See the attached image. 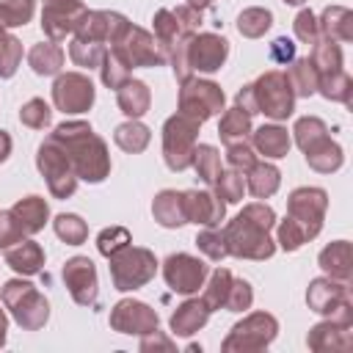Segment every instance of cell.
I'll list each match as a JSON object with an SVG mask.
<instances>
[{"label": "cell", "mask_w": 353, "mask_h": 353, "mask_svg": "<svg viewBox=\"0 0 353 353\" xmlns=\"http://www.w3.org/2000/svg\"><path fill=\"white\" fill-rule=\"evenodd\" d=\"M276 223V215L268 204H248L240 210L234 221H229L221 232L229 248V256L243 259H268L276 251V243L270 240V229Z\"/></svg>", "instance_id": "obj_1"}, {"label": "cell", "mask_w": 353, "mask_h": 353, "mask_svg": "<svg viewBox=\"0 0 353 353\" xmlns=\"http://www.w3.org/2000/svg\"><path fill=\"white\" fill-rule=\"evenodd\" d=\"M69 160H72V168L77 174V179H85V182H102L108 174H110V157H108V146L105 141L91 130V124L85 121H63L55 127L52 132Z\"/></svg>", "instance_id": "obj_2"}, {"label": "cell", "mask_w": 353, "mask_h": 353, "mask_svg": "<svg viewBox=\"0 0 353 353\" xmlns=\"http://www.w3.org/2000/svg\"><path fill=\"white\" fill-rule=\"evenodd\" d=\"M36 165L41 171V176L47 179V188L55 199H69L77 188V174L72 168V160L63 149V143L50 135L41 141L39 146V154H36Z\"/></svg>", "instance_id": "obj_3"}, {"label": "cell", "mask_w": 353, "mask_h": 353, "mask_svg": "<svg viewBox=\"0 0 353 353\" xmlns=\"http://www.w3.org/2000/svg\"><path fill=\"white\" fill-rule=\"evenodd\" d=\"M110 259V279L113 287L127 292V290H138L143 284H149L157 273V259L149 248H138V245H124L121 251H116Z\"/></svg>", "instance_id": "obj_4"}, {"label": "cell", "mask_w": 353, "mask_h": 353, "mask_svg": "<svg viewBox=\"0 0 353 353\" xmlns=\"http://www.w3.org/2000/svg\"><path fill=\"white\" fill-rule=\"evenodd\" d=\"M3 303L11 309L14 320L28 328V331H36L47 323L50 317V306H47V298L30 284V281H22V279H11L3 284Z\"/></svg>", "instance_id": "obj_5"}, {"label": "cell", "mask_w": 353, "mask_h": 353, "mask_svg": "<svg viewBox=\"0 0 353 353\" xmlns=\"http://www.w3.org/2000/svg\"><path fill=\"white\" fill-rule=\"evenodd\" d=\"M199 124L196 119L185 116V113H174L165 124H163V160L171 171H185L190 168L193 160V149H196V135H199Z\"/></svg>", "instance_id": "obj_6"}, {"label": "cell", "mask_w": 353, "mask_h": 353, "mask_svg": "<svg viewBox=\"0 0 353 353\" xmlns=\"http://www.w3.org/2000/svg\"><path fill=\"white\" fill-rule=\"evenodd\" d=\"M254 88V99H256V110L270 116V119H287L295 110V91L287 80V72L270 69L265 72L256 83H251Z\"/></svg>", "instance_id": "obj_7"}, {"label": "cell", "mask_w": 353, "mask_h": 353, "mask_svg": "<svg viewBox=\"0 0 353 353\" xmlns=\"http://www.w3.org/2000/svg\"><path fill=\"white\" fill-rule=\"evenodd\" d=\"M325 207H328V193L323 188H295L290 193V199H287V218L301 229L306 243L320 234Z\"/></svg>", "instance_id": "obj_8"}, {"label": "cell", "mask_w": 353, "mask_h": 353, "mask_svg": "<svg viewBox=\"0 0 353 353\" xmlns=\"http://www.w3.org/2000/svg\"><path fill=\"white\" fill-rule=\"evenodd\" d=\"M201 25V11L193 6H179V8H160L154 14V39L163 44L165 55L171 47L188 41Z\"/></svg>", "instance_id": "obj_9"}, {"label": "cell", "mask_w": 353, "mask_h": 353, "mask_svg": "<svg viewBox=\"0 0 353 353\" xmlns=\"http://www.w3.org/2000/svg\"><path fill=\"white\" fill-rule=\"evenodd\" d=\"M223 110V91L221 85L210 83V80H185L179 88V113L196 119V121H207L212 116H218Z\"/></svg>", "instance_id": "obj_10"}, {"label": "cell", "mask_w": 353, "mask_h": 353, "mask_svg": "<svg viewBox=\"0 0 353 353\" xmlns=\"http://www.w3.org/2000/svg\"><path fill=\"white\" fill-rule=\"evenodd\" d=\"M306 303L309 309H314L317 314H328L334 320H347L350 323V287L347 281L339 279H314L309 284L306 292Z\"/></svg>", "instance_id": "obj_11"}, {"label": "cell", "mask_w": 353, "mask_h": 353, "mask_svg": "<svg viewBox=\"0 0 353 353\" xmlns=\"http://www.w3.org/2000/svg\"><path fill=\"white\" fill-rule=\"evenodd\" d=\"M276 331L279 323L273 314L254 312L232 328V334L223 339V350H262L276 339Z\"/></svg>", "instance_id": "obj_12"}, {"label": "cell", "mask_w": 353, "mask_h": 353, "mask_svg": "<svg viewBox=\"0 0 353 353\" xmlns=\"http://www.w3.org/2000/svg\"><path fill=\"white\" fill-rule=\"evenodd\" d=\"M113 50L130 63V69H135V66H163L168 61L163 44L152 33H146L143 28H135V25L127 28V33L113 44Z\"/></svg>", "instance_id": "obj_13"}, {"label": "cell", "mask_w": 353, "mask_h": 353, "mask_svg": "<svg viewBox=\"0 0 353 353\" xmlns=\"http://www.w3.org/2000/svg\"><path fill=\"white\" fill-rule=\"evenodd\" d=\"M127 28H130V22L119 11H85L80 17V22L74 25V36L113 47L127 33Z\"/></svg>", "instance_id": "obj_14"}, {"label": "cell", "mask_w": 353, "mask_h": 353, "mask_svg": "<svg viewBox=\"0 0 353 353\" xmlns=\"http://www.w3.org/2000/svg\"><path fill=\"white\" fill-rule=\"evenodd\" d=\"M210 268L199 259V256H190V254H171L165 262H163V276H165V284L179 292V295H190L196 292L204 279H207Z\"/></svg>", "instance_id": "obj_15"}, {"label": "cell", "mask_w": 353, "mask_h": 353, "mask_svg": "<svg viewBox=\"0 0 353 353\" xmlns=\"http://www.w3.org/2000/svg\"><path fill=\"white\" fill-rule=\"evenodd\" d=\"M52 102L63 113H85L94 105V85L80 72H66L52 85Z\"/></svg>", "instance_id": "obj_16"}, {"label": "cell", "mask_w": 353, "mask_h": 353, "mask_svg": "<svg viewBox=\"0 0 353 353\" xmlns=\"http://www.w3.org/2000/svg\"><path fill=\"white\" fill-rule=\"evenodd\" d=\"M188 63L193 72H218L229 55V41L218 33H193L185 44Z\"/></svg>", "instance_id": "obj_17"}, {"label": "cell", "mask_w": 353, "mask_h": 353, "mask_svg": "<svg viewBox=\"0 0 353 353\" xmlns=\"http://www.w3.org/2000/svg\"><path fill=\"white\" fill-rule=\"evenodd\" d=\"M63 284L80 306H97L99 284H97V268L88 256H72L63 265Z\"/></svg>", "instance_id": "obj_18"}, {"label": "cell", "mask_w": 353, "mask_h": 353, "mask_svg": "<svg viewBox=\"0 0 353 353\" xmlns=\"http://www.w3.org/2000/svg\"><path fill=\"white\" fill-rule=\"evenodd\" d=\"M110 325L119 331V334H149L157 328V312L152 306H146L143 301H132V298H124L113 306L110 312Z\"/></svg>", "instance_id": "obj_19"}, {"label": "cell", "mask_w": 353, "mask_h": 353, "mask_svg": "<svg viewBox=\"0 0 353 353\" xmlns=\"http://www.w3.org/2000/svg\"><path fill=\"white\" fill-rule=\"evenodd\" d=\"M185 218L201 226H218L226 215V201L215 196V190H182Z\"/></svg>", "instance_id": "obj_20"}, {"label": "cell", "mask_w": 353, "mask_h": 353, "mask_svg": "<svg viewBox=\"0 0 353 353\" xmlns=\"http://www.w3.org/2000/svg\"><path fill=\"white\" fill-rule=\"evenodd\" d=\"M85 11L88 8L83 3H44L41 30L52 41H61V39H66V33H74V25L80 22V17Z\"/></svg>", "instance_id": "obj_21"}, {"label": "cell", "mask_w": 353, "mask_h": 353, "mask_svg": "<svg viewBox=\"0 0 353 353\" xmlns=\"http://www.w3.org/2000/svg\"><path fill=\"white\" fill-rule=\"evenodd\" d=\"M312 350H347L350 347V323L347 320H328L309 331L306 336Z\"/></svg>", "instance_id": "obj_22"}, {"label": "cell", "mask_w": 353, "mask_h": 353, "mask_svg": "<svg viewBox=\"0 0 353 353\" xmlns=\"http://www.w3.org/2000/svg\"><path fill=\"white\" fill-rule=\"evenodd\" d=\"M320 268L325 270V276L331 279H339V281H350V273H353V248L347 240H336L331 245H325L317 256Z\"/></svg>", "instance_id": "obj_23"}, {"label": "cell", "mask_w": 353, "mask_h": 353, "mask_svg": "<svg viewBox=\"0 0 353 353\" xmlns=\"http://www.w3.org/2000/svg\"><path fill=\"white\" fill-rule=\"evenodd\" d=\"M3 251H6V262L22 276H33V273H39L44 268V248L39 243H33V240L22 237L19 243H14V245H8Z\"/></svg>", "instance_id": "obj_24"}, {"label": "cell", "mask_w": 353, "mask_h": 353, "mask_svg": "<svg viewBox=\"0 0 353 353\" xmlns=\"http://www.w3.org/2000/svg\"><path fill=\"white\" fill-rule=\"evenodd\" d=\"M251 146L259 152V154H265L268 160H279V157H284L287 152H290V132L284 130V127H279V124H262V127H256L254 132H251Z\"/></svg>", "instance_id": "obj_25"}, {"label": "cell", "mask_w": 353, "mask_h": 353, "mask_svg": "<svg viewBox=\"0 0 353 353\" xmlns=\"http://www.w3.org/2000/svg\"><path fill=\"white\" fill-rule=\"evenodd\" d=\"M317 28L323 33V39L331 41H350L353 39V14L345 6H328L323 11V17L317 19Z\"/></svg>", "instance_id": "obj_26"}, {"label": "cell", "mask_w": 353, "mask_h": 353, "mask_svg": "<svg viewBox=\"0 0 353 353\" xmlns=\"http://www.w3.org/2000/svg\"><path fill=\"white\" fill-rule=\"evenodd\" d=\"M152 212H154V221L160 226H165V229H176V226L188 223V218H185V201H182V193H176V190H160L154 196Z\"/></svg>", "instance_id": "obj_27"}, {"label": "cell", "mask_w": 353, "mask_h": 353, "mask_svg": "<svg viewBox=\"0 0 353 353\" xmlns=\"http://www.w3.org/2000/svg\"><path fill=\"white\" fill-rule=\"evenodd\" d=\"M210 317V309L201 298H190L185 301L174 314H171V331L179 336H190L193 331H199Z\"/></svg>", "instance_id": "obj_28"}, {"label": "cell", "mask_w": 353, "mask_h": 353, "mask_svg": "<svg viewBox=\"0 0 353 353\" xmlns=\"http://www.w3.org/2000/svg\"><path fill=\"white\" fill-rule=\"evenodd\" d=\"M116 99H119V108H121L124 116L138 119V116H143L149 110L152 94H149L146 83H141V80H124L116 88Z\"/></svg>", "instance_id": "obj_29"}, {"label": "cell", "mask_w": 353, "mask_h": 353, "mask_svg": "<svg viewBox=\"0 0 353 353\" xmlns=\"http://www.w3.org/2000/svg\"><path fill=\"white\" fill-rule=\"evenodd\" d=\"M11 212L17 215V221H19V226H22L25 234H36L39 229H44L47 215H50V207H47V201L41 196H25V199H19L11 207Z\"/></svg>", "instance_id": "obj_30"}, {"label": "cell", "mask_w": 353, "mask_h": 353, "mask_svg": "<svg viewBox=\"0 0 353 353\" xmlns=\"http://www.w3.org/2000/svg\"><path fill=\"white\" fill-rule=\"evenodd\" d=\"M303 152H306V163H309V168H314V171H320V174H331V171H336V168L342 165V160H345L339 143H334L328 135H323L320 141H314V143L306 146Z\"/></svg>", "instance_id": "obj_31"}, {"label": "cell", "mask_w": 353, "mask_h": 353, "mask_svg": "<svg viewBox=\"0 0 353 353\" xmlns=\"http://www.w3.org/2000/svg\"><path fill=\"white\" fill-rule=\"evenodd\" d=\"M279 182H281V174L276 165L270 163H254L248 171H245V190L256 199H268L279 190Z\"/></svg>", "instance_id": "obj_32"}, {"label": "cell", "mask_w": 353, "mask_h": 353, "mask_svg": "<svg viewBox=\"0 0 353 353\" xmlns=\"http://www.w3.org/2000/svg\"><path fill=\"white\" fill-rule=\"evenodd\" d=\"M28 63H30V69L36 74H44V77L47 74H55L63 66V50L52 39L50 41H41V44H33L30 52H28Z\"/></svg>", "instance_id": "obj_33"}, {"label": "cell", "mask_w": 353, "mask_h": 353, "mask_svg": "<svg viewBox=\"0 0 353 353\" xmlns=\"http://www.w3.org/2000/svg\"><path fill=\"white\" fill-rule=\"evenodd\" d=\"M190 165L196 168V176H199L207 188H212L215 179H218V174L223 171V168H221V154H218V149L210 146V143H196Z\"/></svg>", "instance_id": "obj_34"}, {"label": "cell", "mask_w": 353, "mask_h": 353, "mask_svg": "<svg viewBox=\"0 0 353 353\" xmlns=\"http://www.w3.org/2000/svg\"><path fill=\"white\" fill-rule=\"evenodd\" d=\"M290 63L292 66L287 72V80H290L295 97H312L317 91V80H320L312 58H298V61H290Z\"/></svg>", "instance_id": "obj_35"}, {"label": "cell", "mask_w": 353, "mask_h": 353, "mask_svg": "<svg viewBox=\"0 0 353 353\" xmlns=\"http://www.w3.org/2000/svg\"><path fill=\"white\" fill-rule=\"evenodd\" d=\"M251 132V116L245 110H240L237 105L229 108L223 116H221V124H218V135L221 141L229 146V143H237V141H245Z\"/></svg>", "instance_id": "obj_36"}, {"label": "cell", "mask_w": 353, "mask_h": 353, "mask_svg": "<svg viewBox=\"0 0 353 353\" xmlns=\"http://www.w3.org/2000/svg\"><path fill=\"white\" fill-rule=\"evenodd\" d=\"M113 141H116V146H121L124 152L138 154V152H143V149L149 146L152 132H149V127H143L138 119H130V121H124V124L116 127Z\"/></svg>", "instance_id": "obj_37"}, {"label": "cell", "mask_w": 353, "mask_h": 353, "mask_svg": "<svg viewBox=\"0 0 353 353\" xmlns=\"http://www.w3.org/2000/svg\"><path fill=\"white\" fill-rule=\"evenodd\" d=\"M312 63L317 69V74H331L342 69V47L339 41L331 39H317L314 50H312Z\"/></svg>", "instance_id": "obj_38"}, {"label": "cell", "mask_w": 353, "mask_h": 353, "mask_svg": "<svg viewBox=\"0 0 353 353\" xmlns=\"http://www.w3.org/2000/svg\"><path fill=\"white\" fill-rule=\"evenodd\" d=\"M232 281H234L232 270H226V268L212 270L210 284H207V290H204V295H201V301L207 303V309H210V312H215V309H221V306L226 309V298H229Z\"/></svg>", "instance_id": "obj_39"}, {"label": "cell", "mask_w": 353, "mask_h": 353, "mask_svg": "<svg viewBox=\"0 0 353 353\" xmlns=\"http://www.w3.org/2000/svg\"><path fill=\"white\" fill-rule=\"evenodd\" d=\"M105 44H99V41H88V39H72V44H69V58L77 63V66H85V69H94V66H99L102 63V58H105Z\"/></svg>", "instance_id": "obj_40"}, {"label": "cell", "mask_w": 353, "mask_h": 353, "mask_svg": "<svg viewBox=\"0 0 353 353\" xmlns=\"http://www.w3.org/2000/svg\"><path fill=\"white\" fill-rule=\"evenodd\" d=\"M317 91L325 97V99H334V102H350V91H353V83L350 77L339 69V72H331V74H320L317 80Z\"/></svg>", "instance_id": "obj_41"}, {"label": "cell", "mask_w": 353, "mask_h": 353, "mask_svg": "<svg viewBox=\"0 0 353 353\" xmlns=\"http://www.w3.org/2000/svg\"><path fill=\"white\" fill-rule=\"evenodd\" d=\"M99 72H102V83L108 85V88H119L124 80H130V63L110 47V50H105V58H102V63H99Z\"/></svg>", "instance_id": "obj_42"}, {"label": "cell", "mask_w": 353, "mask_h": 353, "mask_svg": "<svg viewBox=\"0 0 353 353\" xmlns=\"http://www.w3.org/2000/svg\"><path fill=\"white\" fill-rule=\"evenodd\" d=\"M273 25V14L268 8H245L240 17H237V30L248 39H259L268 28Z\"/></svg>", "instance_id": "obj_43"}, {"label": "cell", "mask_w": 353, "mask_h": 353, "mask_svg": "<svg viewBox=\"0 0 353 353\" xmlns=\"http://www.w3.org/2000/svg\"><path fill=\"white\" fill-rule=\"evenodd\" d=\"M52 226H55V234H58L66 245H80V243H85V237H88L85 221H83L80 215H72V212L58 215Z\"/></svg>", "instance_id": "obj_44"}, {"label": "cell", "mask_w": 353, "mask_h": 353, "mask_svg": "<svg viewBox=\"0 0 353 353\" xmlns=\"http://www.w3.org/2000/svg\"><path fill=\"white\" fill-rule=\"evenodd\" d=\"M215 196L218 199H223V201H240L243 199V193H245V174L243 171H221L218 174V179H215Z\"/></svg>", "instance_id": "obj_45"}, {"label": "cell", "mask_w": 353, "mask_h": 353, "mask_svg": "<svg viewBox=\"0 0 353 353\" xmlns=\"http://www.w3.org/2000/svg\"><path fill=\"white\" fill-rule=\"evenodd\" d=\"M33 17V0H0V28H17L30 22Z\"/></svg>", "instance_id": "obj_46"}, {"label": "cell", "mask_w": 353, "mask_h": 353, "mask_svg": "<svg viewBox=\"0 0 353 353\" xmlns=\"http://www.w3.org/2000/svg\"><path fill=\"white\" fill-rule=\"evenodd\" d=\"M22 61V44L17 36L0 28V77H11Z\"/></svg>", "instance_id": "obj_47"}, {"label": "cell", "mask_w": 353, "mask_h": 353, "mask_svg": "<svg viewBox=\"0 0 353 353\" xmlns=\"http://www.w3.org/2000/svg\"><path fill=\"white\" fill-rule=\"evenodd\" d=\"M19 121L25 124V127H30V130H44V127H50V121H52V110H50V105L44 102V99H28L25 105H22V110H19Z\"/></svg>", "instance_id": "obj_48"}, {"label": "cell", "mask_w": 353, "mask_h": 353, "mask_svg": "<svg viewBox=\"0 0 353 353\" xmlns=\"http://www.w3.org/2000/svg\"><path fill=\"white\" fill-rule=\"evenodd\" d=\"M292 132H295V143H298L301 149H306V146H312L314 141H320L323 135H328V127H325V121L317 119V116H303V119L295 121Z\"/></svg>", "instance_id": "obj_49"}, {"label": "cell", "mask_w": 353, "mask_h": 353, "mask_svg": "<svg viewBox=\"0 0 353 353\" xmlns=\"http://www.w3.org/2000/svg\"><path fill=\"white\" fill-rule=\"evenodd\" d=\"M196 245H199V248L207 254V259H212V262H221V259H226V256H229V248H226L223 232H221L218 226H207L204 232H199Z\"/></svg>", "instance_id": "obj_50"}, {"label": "cell", "mask_w": 353, "mask_h": 353, "mask_svg": "<svg viewBox=\"0 0 353 353\" xmlns=\"http://www.w3.org/2000/svg\"><path fill=\"white\" fill-rule=\"evenodd\" d=\"M130 243H132V237H130V232H127L124 226H108V229H102L99 237H97V248H99L102 256H113L116 251H121V248L130 245Z\"/></svg>", "instance_id": "obj_51"}, {"label": "cell", "mask_w": 353, "mask_h": 353, "mask_svg": "<svg viewBox=\"0 0 353 353\" xmlns=\"http://www.w3.org/2000/svg\"><path fill=\"white\" fill-rule=\"evenodd\" d=\"M226 163H229V168H234V171H243V174H245V171L256 163L254 146H251L248 141L229 143V146H226Z\"/></svg>", "instance_id": "obj_52"}, {"label": "cell", "mask_w": 353, "mask_h": 353, "mask_svg": "<svg viewBox=\"0 0 353 353\" xmlns=\"http://www.w3.org/2000/svg\"><path fill=\"white\" fill-rule=\"evenodd\" d=\"M254 301V292H251V284L245 279H234L232 281V290H229V298H226V309L229 312H243L248 309Z\"/></svg>", "instance_id": "obj_53"}, {"label": "cell", "mask_w": 353, "mask_h": 353, "mask_svg": "<svg viewBox=\"0 0 353 353\" xmlns=\"http://www.w3.org/2000/svg\"><path fill=\"white\" fill-rule=\"evenodd\" d=\"M22 237H25V232H22L17 215L11 210H3L0 212V248H8L14 243H19Z\"/></svg>", "instance_id": "obj_54"}, {"label": "cell", "mask_w": 353, "mask_h": 353, "mask_svg": "<svg viewBox=\"0 0 353 353\" xmlns=\"http://www.w3.org/2000/svg\"><path fill=\"white\" fill-rule=\"evenodd\" d=\"M295 36H298L301 41H306V44H314V41L320 39L317 17H314V14L309 11V8L298 11V17H295Z\"/></svg>", "instance_id": "obj_55"}, {"label": "cell", "mask_w": 353, "mask_h": 353, "mask_svg": "<svg viewBox=\"0 0 353 353\" xmlns=\"http://www.w3.org/2000/svg\"><path fill=\"white\" fill-rule=\"evenodd\" d=\"M303 243H306V240H303L301 229H298L290 218H284V221L279 223V245H281L284 251H298Z\"/></svg>", "instance_id": "obj_56"}, {"label": "cell", "mask_w": 353, "mask_h": 353, "mask_svg": "<svg viewBox=\"0 0 353 353\" xmlns=\"http://www.w3.org/2000/svg\"><path fill=\"white\" fill-rule=\"evenodd\" d=\"M270 61H276V63H290V61H295V44L290 41V39H276L273 44H270Z\"/></svg>", "instance_id": "obj_57"}, {"label": "cell", "mask_w": 353, "mask_h": 353, "mask_svg": "<svg viewBox=\"0 0 353 353\" xmlns=\"http://www.w3.org/2000/svg\"><path fill=\"white\" fill-rule=\"evenodd\" d=\"M237 108H240V110H245L248 116L259 113V110H256V99H254V88H251V83H248V85H243V88L237 91Z\"/></svg>", "instance_id": "obj_58"}, {"label": "cell", "mask_w": 353, "mask_h": 353, "mask_svg": "<svg viewBox=\"0 0 353 353\" xmlns=\"http://www.w3.org/2000/svg\"><path fill=\"white\" fill-rule=\"evenodd\" d=\"M8 154H11V138L6 130H0V163L8 160Z\"/></svg>", "instance_id": "obj_59"}, {"label": "cell", "mask_w": 353, "mask_h": 353, "mask_svg": "<svg viewBox=\"0 0 353 353\" xmlns=\"http://www.w3.org/2000/svg\"><path fill=\"white\" fill-rule=\"evenodd\" d=\"M210 3H212V0H188V6H193V8H199V11H201V8H207Z\"/></svg>", "instance_id": "obj_60"}, {"label": "cell", "mask_w": 353, "mask_h": 353, "mask_svg": "<svg viewBox=\"0 0 353 353\" xmlns=\"http://www.w3.org/2000/svg\"><path fill=\"white\" fill-rule=\"evenodd\" d=\"M6 325H8V323L0 320V347H3V342H6Z\"/></svg>", "instance_id": "obj_61"}, {"label": "cell", "mask_w": 353, "mask_h": 353, "mask_svg": "<svg viewBox=\"0 0 353 353\" xmlns=\"http://www.w3.org/2000/svg\"><path fill=\"white\" fill-rule=\"evenodd\" d=\"M284 3H287V6H303L306 0H284Z\"/></svg>", "instance_id": "obj_62"}, {"label": "cell", "mask_w": 353, "mask_h": 353, "mask_svg": "<svg viewBox=\"0 0 353 353\" xmlns=\"http://www.w3.org/2000/svg\"><path fill=\"white\" fill-rule=\"evenodd\" d=\"M44 3H80V0H44Z\"/></svg>", "instance_id": "obj_63"}, {"label": "cell", "mask_w": 353, "mask_h": 353, "mask_svg": "<svg viewBox=\"0 0 353 353\" xmlns=\"http://www.w3.org/2000/svg\"><path fill=\"white\" fill-rule=\"evenodd\" d=\"M0 320H6V314H3V309H0Z\"/></svg>", "instance_id": "obj_64"}]
</instances>
